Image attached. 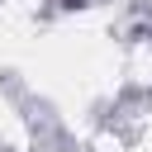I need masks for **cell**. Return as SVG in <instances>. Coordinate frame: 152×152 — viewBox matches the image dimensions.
<instances>
[{"label": "cell", "instance_id": "1", "mask_svg": "<svg viewBox=\"0 0 152 152\" xmlns=\"http://www.w3.org/2000/svg\"><path fill=\"white\" fill-rule=\"evenodd\" d=\"M62 5H86V0H62Z\"/></svg>", "mask_w": 152, "mask_h": 152}]
</instances>
